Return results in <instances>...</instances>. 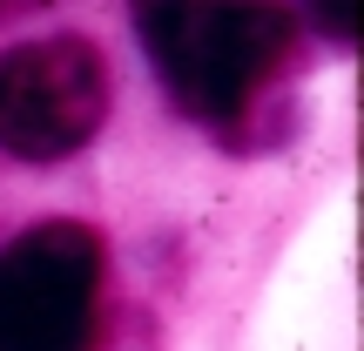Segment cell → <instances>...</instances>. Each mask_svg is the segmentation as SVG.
<instances>
[{
  "instance_id": "1",
  "label": "cell",
  "mask_w": 364,
  "mask_h": 351,
  "mask_svg": "<svg viewBox=\"0 0 364 351\" xmlns=\"http://www.w3.org/2000/svg\"><path fill=\"white\" fill-rule=\"evenodd\" d=\"M142 41L176 102L203 122H236L290 48L277 0H142Z\"/></svg>"
},
{
  "instance_id": "2",
  "label": "cell",
  "mask_w": 364,
  "mask_h": 351,
  "mask_svg": "<svg viewBox=\"0 0 364 351\" xmlns=\"http://www.w3.org/2000/svg\"><path fill=\"white\" fill-rule=\"evenodd\" d=\"M102 243L88 223H34L0 250V351H88Z\"/></svg>"
},
{
  "instance_id": "3",
  "label": "cell",
  "mask_w": 364,
  "mask_h": 351,
  "mask_svg": "<svg viewBox=\"0 0 364 351\" xmlns=\"http://www.w3.org/2000/svg\"><path fill=\"white\" fill-rule=\"evenodd\" d=\"M108 68L88 41L54 34L0 54V149L21 162H61L102 129Z\"/></svg>"
},
{
  "instance_id": "4",
  "label": "cell",
  "mask_w": 364,
  "mask_h": 351,
  "mask_svg": "<svg viewBox=\"0 0 364 351\" xmlns=\"http://www.w3.org/2000/svg\"><path fill=\"white\" fill-rule=\"evenodd\" d=\"M311 14H317V21H324L338 41L358 34V0H311Z\"/></svg>"
},
{
  "instance_id": "5",
  "label": "cell",
  "mask_w": 364,
  "mask_h": 351,
  "mask_svg": "<svg viewBox=\"0 0 364 351\" xmlns=\"http://www.w3.org/2000/svg\"><path fill=\"white\" fill-rule=\"evenodd\" d=\"M0 7H41V0H0Z\"/></svg>"
}]
</instances>
